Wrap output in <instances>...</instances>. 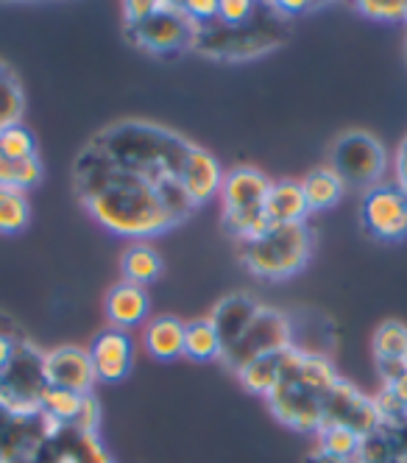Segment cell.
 Returning a JSON list of instances; mask_svg holds the SVG:
<instances>
[{"label": "cell", "mask_w": 407, "mask_h": 463, "mask_svg": "<svg viewBox=\"0 0 407 463\" xmlns=\"http://www.w3.org/2000/svg\"><path fill=\"white\" fill-rule=\"evenodd\" d=\"M73 190L92 221L120 238H154L182 223L167 210L162 187L115 168L87 146L73 162Z\"/></svg>", "instance_id": "1"}, {"label": "cell", "mask_w": 407, "mask_h": 463, "mask_svg": "<svg viewBox=\"0 0 407 463\" xmlns=\"http://www.w3.org/2000/svg\"><path fill=\"white\" fill-rule=\"evenodd\" d=\"M87 148L115 168L162 187L167 182H179L193 143L179 131L151 120H118L100 128Z\"/></svg>", "instance_id": "2"}, {"label": "cell", "mask_w": 407, "mask_h": 463, "mask_svg": "<svg viewBox=\"0 0 407 463\" xmlns=\"http://www.w3.org/2000/svg\"><path fill=\"white\" fill-rule=\"evenodd\" d=\"M337 380L341 374L335 372L329 357L290 346L277 385L265 396L268 408L285 427L316 436L324 427V411Z\"/></svg>", "instance_id": "3"}, {"label": "cell", "mask_w": 407, "mask_h": 463, "mask_svg": "<svg viewBox=\"0 0 407 463\" xmlns=\"http://www.w3.org/2000/svg\"><path fill=\"white\" fill-rule=\"evenodd\" d=\"M288 34V17H282L270 4H260L257 14L243 25H223L218 20L198 25L193 51L215 61H249L277 51Z\"/></svg>", "instance_id": "4"}, {"label": "cell", "mask_w": 407, "mask_h": 463, "mask_svg": "<svg viewBox=\"0 0 407 463\" xmlns=\"http://www.w3.org/2000/svg\"><path fill=\"white\" fill-rule=\"evenodd\" d=\"M313 235L308 223H274L260 238L241 243L243 266L262 279H290L310 262Z\"/></svg>", "instance_id": "5"}, {"label": "cell", "mask_w": 407, "mask_h": 463, "mask_svg": "<svg viewBox=\"0 0 407 463\" xmlns=\"http://www.w3.org/2000/svg\"><path fill=\"white\" fill-rule=\"evenodd\" d=\"M270 182L262 171L241 165L223 176L221 184V202H223V226L237 243H249L268 232L270 223L262 204L270 190Z\"/></svg>", "instance_id": "6"}, {"label": "cell", "mask_w": 407, "mask_h": 463, "mask_svg": "<svg viewBox=\"0 0 407 463\" xmlns=\"http://www.w3.org/2000/svg\"><path fill=\"white\" fill-rule=\"evenodd\" d=\"M385 168H388V154L371 131L352 128V131H344V135L332 143L329 171L346 187H355L363 193L377 187L383 184Z\"/></svg>", "instance_id": "7"}, {"label": "cell", "mask_w": 407, "mask_h": 463, "mask_svg": "<svg viewBox=\"0 0 407 463\" xmlns=\"http://www.w3.org/2000/svg\"><path fill=\"white\" fill-rule=\"evenodd\" d=\"M195 31L198 25L187 17L182 4H167V0H159V9L143 23L123 25L128 45L154 56H176L193 51Z\"/></svg>", "instance_id": "8"}, {"label": "cell", "mask_w": 407, "mask_h": 463, "mask_svg": "<svg viewBox=\"0 0 407 463\" xmlns=\"http://www.w3.org/2000/svg\"><path fill=\"white\" fill-rule=\"evenodd\" d=\"M45 388V352L33 346L28 338H20L12 363L0 372V405L12 413L40 411Z\"/></svg>", "instance_id": "9"}, {"label": "cell", "mask_w": 407, "mask_h": 463, "mask_svg": "<svg viewBox=\"0 0 407 463\" xmlns=\"http://www.w3.org/2000/svg\"><path fill=\"white\" fill-rule=\"evenodd\" d=\"M293 346V326H290V318L274 307H260L257 318L249 324L246 333L237 338L223 354H221V363L229 369V372H241L246 363L262 357V354H270V352H282V349H290Z\"/></svg>", "instance_id": "10"}, {"label": "cell", "mask_w": 407, "mask_h": 463, "mask_svg": "<svg viewBox=\"0 0 407 463\" xmlns=\"http://www.w3.org/2000/svg\"><path fill=\"white\" fill-rule=\"evenodd\" d=\"M360 223L374 241L399 243L407 238V193L393 182H383L363 193Z\"/></svg>", "instance_id": "11"}, {"label": "cell", "mask_w": 407, "mask_h": 463, "mask_svg": "<svg viewBox=\"0 0 407 463\" xmlns=\"http://www.w3.org/2000/svg\"><path fill=\"white\" fill-rule=\"evenodd\" d=\"M31 463H115L98 433L53 424Z\"/></svg>", "instance_id": "12"}, {"label": "cell", "mask_w": 407, "mask_h": 463, "mask_svg": "<svg viewBox=\"0 0 407 463\" xmlns=\"http://www.w3.org/2000/svg\"><path fill=\"white\" fill-rule=\"evenodd\" d=\"M377 424H380V408L374 396L360 393V388L344 377L337 380L324 411V427H346L363 439L371 430H377Z\"/></svg>", "instance_id": "13"}, {"label": "cell", "mask_w": 407, "mask_h": 463, "mask_svg": "<svg viewBox=\"0 0 407 463\" xmlns=\"http://www.w3.org/2000/svg\"><path fill=\"white\" fill-rule=\"evenodd\" d=\"M45 380L51 388L71 393H92L98 383L90 352L81 346H59L45 352Z\"/></svg>", "instance_id": "14"}, {"label": "cell", "mask_w": 407, "mask_h": 463, "mask_svg": "<svg viewBox=\"0 0 407 463\" xmlns=\"http://www.w3.org/2000/svg\"><path fill=\"white\" fill-rule=\"evenodd\" d=\"M95 377L100 383H120L134 369V341L128 338L126 329L107 326L104 333L92 338V346L87 349Z\"/></svg>", "instance_id": "15"}, {"label": "cell", "mask_w": 407, "mask_h": 463, "mask_svg": "<svg viewBox=\"0 0 407 463\" xmlns=\"http://www.w3.org/2000/svg\"><path fill=\"white\" fill-rule=\"evenodd\" d=\"M223 168L221 162L207 151L193 143L190 154H187V162L182 168V176H179V184L182 190L187 193V198L193 202V207L198 210L201 204L213 202L215 195H221V184H223Z\"/></svg>", "instance_id": "16"}, {"label": "cell", "mask_w": 407, "mask_h": 463, "mask_svg": "<svg viewBox=\"0 0 407 463\" xmlns=\"http://www.w3.org/2000/svg\"><path fill=\"white\" fill-rule=\"evenodd\" d=\"M260 307L262 305L257 299H251L249 293H229V296H223V299L213 307V313L207 318L215 326V333L221 338L223 352L246 333L249 324L257 318Z\"/></svg>", "instance_id": "17"}, {"label": "cell", "mask_w": 407, "mask_h": 463, "mask_svg": "<svg viewBox=\"0 0 407 463\" xmlns=\"http://www.w3.org/2000/svg\"><path fill=\"white\" fill-rule=\"evenodd\" d=\"M107 318L112 326L118 329H128V326H140L148 318L151 310V299L146 288L140 285H128V282H118L115 288H109L107 302H104Z\"/></svg>", "instance_id": "18"}, {"label": "cell", "mask_w": 407, "mask_h": 463, "mask_svg": "<svg viewBox=\"0 0 407 463\" xmlns=\"http://www.w3.org/2000/svg\"><path fill=\"white\" fill-rule=\"evenodd\" d=\"M262 210L270 223H308V215H310L301 182H293V179H282L270 184Z\"/></svg>", "instance_id": "19"}, {"label": "cell", "mask_w": 407, "mask_h": 463, "mask_svg": "<svg viewBox=\"0 0 407 463\" xmlns=\"http://www.w3.org/2000/svg\"><path fill=\"white\" fill-rule=\"evenodd\" d=\"M143 346L154 360L171 363L185 354V324L176 316H156L143 329Z\"/></svg>", "instance_id": "20"}, {"label": "cell", "mask_w": 407, "mask_h": 463, "mask_svg": "<svg viewBox=\"0 0 407 463\" xmlns=\"http://www.w3.org/2000/svg\"><path fill=\"white\" fill-rule=\"evenodd\" d=\"M120 274H123V282L128 285H140L146 288L148 282L159 279L162 274V257L154 246L148 243H131L123 257H120Z\"/></svg>", "instance_id": "21"}, {"label": "cell", "mask_w": 407, "mask_h": 463, "mask_svg": "<svg viewBox=\"0 0 407 463\" xmlns=\"http://www.w3.org/2000/svg\"><path fill=\"white\" fill-rule=\"evenodd\" d=\"M301 190H304V198H308L310 213H327L344 198L346 184L337 179L329 168H318V171H310L301 179Z\"/></svg>", "instance_id": "22"}, {"label": "cell", "mask_w": 407, "mask_h": 463, "mask_svg": "<svg viewBox=\"0 0 407 463\" xmlns=\"http://www.w3.org/2000/svg\"><path fill=\"white\" fill-rule=\"evenodd\" d=\"M290 349H282V352H270V354H262L237 372V380H241L251 393H260V396H268L270 388L277 385L279 374H282V366H285V357H288Z\"/></svg>", "instance_id": "23"}, {"label": "cell", "mask_w": 407, "mask_h": 463, "mask_svg": "<svg viewBox=\"0 0 407 463\" xmlns=\"http://www.w3.org/2000/svg\"><path fill=\"white\" fill-rule=\"evenodd\" d=\"M221 354H223V346L210 318H195L185 324V357L195 363H213V360H221Z\"/></svg>", "instance_id": "24"}, {"label": "cell", "mask_w": 407, "mask_h": 463, "mask_svg": "<svg viewBox=\"0 0 407 463\" xmlns=\"http://www.w3.org/2000/svg\"><path fill=\"white\" fill-rule=\"evenodd\" d=\"M43 162L40 154L37 156H28L20 162H9V159H0V187H12L20 193L33 190L43 182Z\"/></svg>", "instance_id": "25"}, {"label": "cell", "mask_w": 407, "mask_h": 463, "mask_svg": "<svg viewBox=\"0 0 407 463\" xmlns=\"http://www.w3.org/2000/svg\"><path fill=\"white\" fill-rule=\"evenodd\" d=\"M28 218H31V207L25 193L0 187V235H20L28 226Z\"/></svg>", "instance_id": "26"}, {"label": "cell", "mask_w": 407, "mask_h": 463, "mask_svg": "<svg viewBox=\"0 0 407 463\" xmlns=\"http://www.w3.org/2000/svg\"><path fill=\"white\" fill-rule=\"evenodd\" d=\"M374 360H404L407 349V326L402 321H383L371 338Z\"/></svg>", "instance_id": "27"}, {"label": "cell", "mask_w": 407, "mask_h": 463, "mask_svg": "<svg viewBox=\"0 0 407 463\" xmlns=\"http://www.w3.org/2000/svg\"><path fill=\"white\" fill-rule=\"evenodd\" d=\"M28 156H37V137H33V131L23 123L0 128V159L20 162Z\"/></svg>", "instance_id": "28"}, {"label": "cell", "mask_w": 407, "mask_h": 463, "mask_svg": "<svg viewBox=\"0 0 407 463\" xmlns=\"http://www.w3.org/2000/svg\"><path fill=\"white\" fill-rule=\"evenodd\" d=\"M23 112H25L23 84L17 81L14 73H9L4 81H0V128L23 123Z\"/></svg>", "instance_id": "29"}, {"label": "cell", "mask_w": 407, "mask_h": 463, "mask_svg": "<svg viewBox=\"0 0 407 463\" xmlns=\"http://www.w3.org/2000/svg\"><path fill=\"white\" fill-rule=\"evenodd\" d=\"M316 439H318V449L337 455V458H346V460H355L357 447H360V436L346 427H321Z\"/></svg>", "instance_id": "30"}, {"label": "cell", "mask_w": 407, "mask_h": 463, "mask_svg": "<svg viewBox=\"0 0 407 463\" xmlns=\"http://www.w3.org/2000/svg\"><path fill=\"white\" fill-rule=\"evenodd\" d=\"M396 460H399L396 449L391 447L385 433L377 427V430H371L368 436L360 439V447H357V455L352 463H396Z\"/></svg>", "instance_id": "31"}, {"label": "cell", "mask_w": 407, "mask_h": 463, "mask_svg": "<svg viewBox=\"0 0 407 463\" xmlns=\"http://www.w3.org/2000/svg\"><path fill=\"white\" fill-rule=\"evenodd\" d=\"M357 12L371 17V20H385V23H399L407 14V0H393V4H377V0H360Z\"/></svg>", "instance_id": "32"}, {"label": "cell", "mask_w": 407, "mask_h": 463, "mask_svg": "<svg viewBox=\"0 0 407 463\" xmlns=\"http://www.w3.org/2000/svg\"><path fill=\"white\" fill-rule=\"evenodd\" d=\"M260 4H251V0H223L218 6V23L223 25H243L257 14Z\"/></svg>", "instance_id": "33"}, {"label": "cell", "mask_w": 407, "mask_h": 463, "mask_svg": "<svg viewBox=\"0 0 407 463\" xmlns=\"http://www.w3.org/2000/svg\"><path fill=\"white\" fill-rule=\"evenodd\" d=\"M218 6L215 0H185L182 9L187 12V17L195 23V25H207L213 20H218Z\"/></svg>", "instance_id": "34"}, {"label": "cell", "mask_w": 407, "mask_h": 463, "mask_svg": "<svg viewBox=\"0 0 407 463\" xmlns=\"http://www.w3.org/2000/svg\"><path fill=\"white\" fill-rule=\"evenodd\" d=\"M156 9H159V0H128V4H123V25L143 23Z\"/></svg>", "instance_id": "35"}, {"label": "cell", "mask_w": 407, "mask_h": 463, "mask_svg": "<svg viewBox=\"0 0 407 463\" xmlns=\"http://www.w3.org/2000/svg\"><path fill=\"white\" fill-rule=\"evenodd\" d=\"M393 171H396V184L407 193V137H404V140L399 143V148H396Z\"/></svg>", "instance_id": "36"}, {"label": "cell", "mask_w": 407, "mask_h": 463, "mask_svg": "<svg viewBox=\"0 0 407 463\" xmlns=\"http://www.w3.org/2000/svg\"><path fill=\"white\" fill-rule=\"evenodd\" d=\"M383 391L385 393H391L393 396V400L407 411V372L399 377V380H393V383H388V385H383Z\"/></svg>", "instance_id": "37"}, {"label": "cell", "mask_w": 407, "mask_h": 463, "mask_svg": "<svg viewBox=\"0 0 407 463\" xmlns=\"http://www.w3.org/2000/svg\"><path fill=\"white\" fill-rule=\"evenodd\" d=\"M270 6H274L282 17H293V14H298V12H310V9H316V4H298V0H296V4H285V0H274V4H270Z\"/></svg>", "instance_id": "38"}, {"label": "cell", "mask_w": 407, "mask_h": 463, "mask_svg": "<svg viewBox=\"0 0 407 463\" xmlns=\"http://www.w3.org/2000/svg\"><path fill=\"white\" fill-rule=\"evenodd\" d=\"M304 463H352V460H346V458H337V455H329V452H324V449H313V452H308L304 455Z\"/></svg>", "instance_id": "39"}, {"label": "cell", "mask_w": 407, "mask_h": 463, "mask_svg": "<svg viewBox=\"0 0 407 463\" xmlns=\"http://www.w3.org/2000/svg\"><path fill=\"white\" fill-rule=\"evenodd\" d=\"M12 73V68H9V64H4V61H0V81H4L6 76Z\"/></svg>", "instance_id": "40"}, {"label": "cell", "mask_w": 407, "mask_h": 463, "mask_svg": "<svg viewBox=\"0 0 407 463\" xmlns=\"http://www.w3.org/2000/svg\"><path fill=\"white\" fill-rule=\"evenodd\" d=\"M404 366H407V349H404Z\"/></svg>", "instance_id": "41"}, {"label": "cell", "mask_w": 407, "mask_h": 463, "mask_svg": "<svg viewBox=\"0 0 407 463\" xmlns=\"http://www.w3.org/2000/svg\"><path fill=\"white\" fill-rule=\"evenodd\" d=\"M396 463H407V458H402V460H396Z\"/></svg>", "instance_id": "42"}, {"label": "cell", "mask_w": 407, "mask_h": 463, "mask_svg": "<svg viewBox=\"0 0 407 463\" xmlns=\"http://www.w3.org/2000/svg\"><path fill=\"white\" fill-rule=\"evenodd\" d=\"M404 56H407V40H404Z\"/></svg>", "instance_id": "43"}, {"label": "cell", "mask_w": 407, "mask_h": 463, "mask_svg": "<svg viewBox=\"0 0 407 463\" xmlns=\"http://www.w3.org/2000/svg\"><path fill=\"white\" fill-rule=\"evenodd\" d=\"M404 23H407V14H404Z\"/></svg>", "instance_id": "44"}, {"label": "cell", "mask_w": 407, "mask_h": 463, "mask_svg": "<svg viewBox=\"0 0 407 463\" xmlns=\"http://www.w3.org/2000/svg\"><path fill=\"white\" fill-rule=\"evenodd\" d=\"M0 463H4V458H0Z\"/></svg>", "instance_id": "45"}]
</instances>
